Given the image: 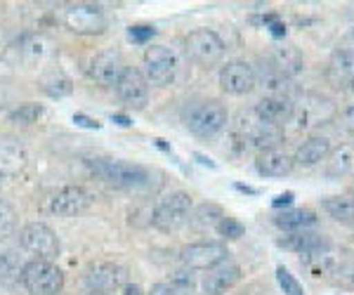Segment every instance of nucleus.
I'll return each mask as SVG.
<instances>
[{
    "mask_svg": "<svg viewBox=\"0 0 354 295\" xmlns=\"http://www.w3.org/2000/svg\"><path fill=\"white\" fill-rule=\"evenodd\" d=\"M64 19V26L73 33H81V36H95V33H102L106 28V15L100 5L93 3H76L68 5L62 15Z\"/></svg>",
    "mask_w": 354,
    "mask_h": 295,
    "instance_id": "1a4fd4ad",
    "label": "nucleus"
},
{
    "mask_svg": "<svg viewBox=\"0 0 354 295\" xmlns=\"http://www.w3.org/2000/svg\"><path fill=\"white\" fill-rule=\"evenodd\" d=\"M222 218H225V211H222L218 203H201V206L192 211L189 222L198 231H205V229H215Z\"/></svg>",
    "mask_w": 354,
    "mask_h": 295,
    "instance_id": "7c9ffc66",
    "label": "nucleus"
},
{
    "mask_svg": "<svg viewBox=\"0 0 354 295\" xmlns=\"http://www.w3.org/2000/svg\"><path fill=\"white\" fill-rule=\"evenodd\" d=\"M328 154H330V140L322 137V135H312V137H307L298 146L293 163H298L302 168H312V166H319L322 161H326Z\"/></svg>",
    "mask_w": 354,
    "mask_h": 295,
    "instance_id": "5701e85b",
    "label": "nucleus"
},
{
    "mask_svg": "<svg viewBox=\"0 0 354 295\" xmlns=\"http://www.w3.org/2000/svg\"><path fill=\"white\" fill-rule=\"evenodd\" d=\"M342 128H345L350 135H354V104L342 111Z\"/></svg>",
    "mask_w": 354,
    "mask_h": 295,
    "instance_id": "58836bf2",
    "label": "nucleus"
},
{
    "mask_svg": "<svg viewBox=\"0 0 354 295\" xmlns=\"http://www.w3.org/2000/svg\"><path fill=\"white\" fill-rule=\"evenodd\" d=\"M21 283L31 295H59L64 291V272L53 260H36L24 265Z\"/></svg>",
    "mask_w": 354,
    "mask_h": 295,
    "instance_id": "39448f33",
    "label": "nucleus"
},
{
    "mask_svg": "<svg viewBox=\"0 0 354 295\" xmlns=\"http://www.w3.org/2000/svg\"><path fill=\"white\" fill-rule=\"evenodd\" d=\"M347 88H350V93H352V97H354V78H352V83L347 85Z\"/></svg>",
    "mask_w": 354,
    "mask_h": 295,
    "instance_id": "37998d69",
    "label": "nucleus"
},
{
    "mask_svg": "<svg viewBox=\"0 0 354 295\" xmlns=\"http://www.w3.org/2000/svg\"><path fill=\"white\" fill-rule=\"evenodd\" d=\"M255 168L265 178H286L293 170V158L281 146H274V149L260 151L258 158H255Z\"/></svg>",
    "mask_w": 354,
    "mask_h": 295,
    "instance_id": "4be33fe9",
    "label": "nucleus"
},
{
    "mask_svg": "<svg viewBox=\"0 0 354 295\" xmlns=\"http://www.w3.org/2000/svg\"><path fill=\"white\" fill-rule=\"evenodd\" d=\"M335 118L333 99L324 97L319 93H305L298 102H293V118L298 130H314L319 126H326Z\"/></svg>",
    "mask_w": 354,
    "mask_h": 295,
    "instance_id": "423d86ee",
    "label": "nucleus"
},
{
    "mask_svg": "<svg viewBox=\"0 0 354 295\" xmlns=\"http://www.w3.org/2000/svg\"><path fill=\"white\" fill-rule=\"evenodd\" d=\"M215 231H218L220 236H225V239H241L245 227L239 222V220L230 218V215H225V218L220 220V225L215 227Z\"/></svg>",
    "mask_w": 354,
    "mask_h": 295,
    "instance_id": "c9c22d12",
    "label": "nucleus"
},
{
    "mask_svg": "<svg viewBox=\"0 0 354 295\" xmlns=\"http://www.w3.org/2000/svg\"><path fill=\"white\" fill-rule=\"evenodd\" d=\"M350 173H354V146L352 144H342L338 149H330V154L326 158V175L328 178H347Z\"/></svg>",
    "mask_w": 354,
    "mask_h": 295,
    "instance_id": "393cba45",
    "label": "nucleus"
},
{
    "mask_svg": "<svg viewBox=\"0 0 354 295\" xmlns=\"http://www.w3.org/2000/svg\"><path fill=\"white\" fill-rule=\"evenodd\" d=\"M88 295H118V291L116 293H88Z\"/></svg>",
    "mask_w": 354,
    "mask_h": 295,
    "instance_id": "c03bdc74",
    "label": "nucleus"
},
{
    "mask_svg": "<svg viewBox=\"0 0 354 295\" xmlns=\"http://www.w3.org/2000/svg\"><path fill=\"white\" fill-rule=\"evenodd\" d=\"M153 33H156V28L153 26H130L128 31V38L133 43H147L153 38Z\"/></svg>",
    "mask_w": 354,
    "mask_h": 295,
    "instance_id": "e433bc0d",
    "label": "nucleus"
},
{
    "mask_svg": "<svg viewBox=\"0 0 354 295\" xmlns=\"http://www.w3.org/2000/svg\"><path fill=\"white\" fill-rule=\"evenodd\" d=\"M277 281H279V286H281L283 295H305V288L300 286V281L295 279L283 265L277 267Z\"/></svg>",
    "mask_w": 354,
    "mask_h": 295,
    "instance_id": "f704fd0d",
    "label": "nucleus"
},
{
    "mask_svg": "<svg viewBox=\"0 0 354 295\" xmlns=\"http://www.w3.org/2000/svg\"><path fill=\"white\" fill-rule=\"evenodd\" d=\"M73 123H78V126H83V128H90V130L100 128V123H97L95 118H88L85 113H73Z\"/></svg>",
    "mask_w": 354,
    "mask_h": 295,
    "instance_id": "ea45409f",
    "label": "nucleus"
},
{
    "mask_svg": "<svg viewBox=\"0 0 354 295\" xmlns=\"http://www.w3.org/2000/svg\"><path fill=\"white\" fill-rule=\"evenodd\" d=\"M17 229V211L5 198H0V241L12 236Z\"/></svg>",
    "mask_w": 354,
    "mask_h": 295,
    "instance_id": "473e14b6",
    "label": "nucleus"
},
{
    "mask_svg": "<svg viewBox=\"0 0 354 295\" xmlns=\"http://www.w3.org/2000/svg\"><path fill=\"white\" fill-rule=\"evenodd\" d=\"M71 81L64 76V73H53L50 78H45V93L50 95V97H66V95H71Z\"/></svg>",
    "mask_w": 354,
    "mask_h": 295,
    "instance_id": "72a5a7b5",
    "label": "nucleus"
},
{
    "mask_svg": "<svg viewBox=\"0 0 354 295\" xmlns=\"http://www.w3.org/2000/svg\"><path fill=\"white\" fill-rule=\"evenodd\" d=\"M3 180H5V178H3V175H0V187H3Z\"/></svg>",
    "mask_w": 354,
    "mask_h": 295,
    "instance_id": "a18cd8bd",
    "label": "nucleus"
},
{
    "mask_svg": "<svg viewBox=\"0 0 354 295\" xmlns=\"http://www.w3.org/2000/svg\"><path fill=\"white\" fill-rule=\"evenodd\" d=\"M277 227L286 231H302L310 229V227L317 222V215H314L310 208H290V211H283L274 218Z\"/></svg>",
    "mask_w": 354,
    "mask_h": 295,
    "instance_id": "bb28decb",
    "label": "nucleus"
},
{
    "mask_svg": "<svg viewBox=\"0 0 354 295\" xmlns=\"http://www.w3.org/2000/svg\"><path fill=\"white\" fill-rule=\"evenodd\" d=\"M290 198H293V194H283V196H279L277 201H274V206H281V203H290Z\"/></svg>",
    "mask_w": 354,
    "mask_h": 295,
    "instance_id": "79ce46f5",
    "label": "nucleus"
},
{
    "mask_svg": "<svg viewBox=\"0 0 354 295\" xmlns=\"http://www.w3.org/2000/svg\"><path fill=\"white\" fill-rule=\"evenodd\" d=\"M177 73V59L175 55L170 53L163 45H151L145 53V59H142V76L147 78L149 85H170L175 81Z\"/></svg>",
    "mask_w": 354,
    "mask_h": 295,
    "instance_id": "9d476101",
    "label": "nucleus"
},
{
    "mask_svg": "<svg viewBox=\"0 0 354 295\" xmlns=\"http://www.w3.org/2000/svg\"><path fill=\"white\" fill-rule=\"evenodd\" d=\"M24 260H21L19 251L8 246H0V283H12L21 279V272H24Z\"/></svg>",
    "mask_w": 354,
    "mask_h": 295,
    "instance_id": "cd10ccee",
    "label": "nucleus"
},
{
    "mask_svg": "<svg viewBox=\"0 0 354 295\" xmlns=\"http://www.w3.org/2000/svg\"><path fill=\"white\" fill-rule=\"evenodd\" d=\"M322 208L328 213V218H333L338 225L354 227V198L330 196V198H324Z\"/></svg>",
    "mask_w": 354,
    "mask_h": 295,
    "instance_id": "c85d7f7f",
    "label": "nucleus"
},
{
    "mask_svg": "<svg viewBox=\"0 0 354 295\" xmlns=\"http://www.w3.org/2000/svg\"><path fill=\"white\" fill-rule=\"evenodd\" d=\"M354 78V50L340 48L335 50L328 61V81L333 85H350Z\"/></svg>",
    "mask_w": 354,
    "mask_h": 295,
    "instance_id": "b1692460",
    "label": "nucleus"
},
{
    "mask_svg": "<svg viewBox=\"0 0 354 295\" xmlns=\"http://www.w3.org/2000/svg\"><path fill=\"white\" fill-rule=\"evenodd\" d=\"M147 295H177V288L173 286V283H165V281H158L151 286V291Z\"/></svg>",
    "mask_w": 354,
    "mask_h": 295,
    "instance_id": "4c0bfd02",
    "label": "nucleus"
},
{
    "mask_svg": "<svg viewBox=\"0 0 354 295\" xmlns=\"http://www.w3.org/2000/svg\"><path fill=\"white\" fill-rule=\"evenodd\" d=\"M230 123V111L218 99H205L194 104L185 113V126L196 137H215Z\"/></svg>",
    "mask_w": 354,
    "mask_h": 295,
    "instance_id": "20e7f679",
    "label": "nucleus"
},
{
    "mask_svg": "<svg viewBox=\"0 0 354 295\" xmlns=\"http://www.w3.org/2000/svg\"><path fill=\"white\" fill-rule=\"evenodd\" d=\"M255 78H258V85L267 93V97H290V88H293V81L277 69L270 59H265L260 64V69H255Z\"/></svg>",
    "mask_w": 354,
    "mask_h": 295,
    "instance_id": "aec40b11",
    "label": "nucleus"
},
{
    "mask_svg": "<svg viewBox=\"0 0 354 295\" xmlns=\"http://www.w3.org/2000/svg\"><path fill=\"white\" fill-rule=\"evenodd\" d=\"M17 53H19L21 61H24L26 66H38L50 57V43L45 41L43 36H24L19 41Z\"/></svg>",
    "mask_w": 354,
    "mask_h": 295,
    "instance_id": "a878e982",
    "label": "nucleus"
},
{
    "mask_svg": "<svg viewBox=\"0 0 354 295\" xmlns=\"http://www.w3.org/2000/svg\"><path fill=\"white\" fill-rule=\"evenodd\" d=\"M125 69H128V64L118 50H104L90 61V78L102 88H116Z\"/></svg>",
    "mask_w": 354,
    "mask_h": 295,
    "instance_id": "2eb2a0df",
    "label": "nucleus"
},
{
    "mask_svg": "<svg viewBox=\"0 0 354 295\" xmlns=\"http://www.w3.org/2000/svg\"><path fill=\"white\" fill-rule=\"evenodd\" d=\"M267 59H270L281 73H286L290 81H293L295 73L302 71V55L295 48H290V45L288 48H277L274 50V55L267 57Z\"/></svg>",
    "mask_w": 354,
    "mask_h": 295,
    "instance_id": "c756f323",
    "label": "nucleus"
},
{
    "mask_svg": "<svg viewBox=\"0 0 354 295\" xmlns=\"http://www.w3.org/2000/svg\"><path fill=\"white\" fill-rule=\"evenodd\" d=\"M83 281L90 293H116L128 283V272L116 263H95L85 269Z\"/></svg>",
    "mask_w": 354,
    "mask_h": 295,
    "instance_id": "f8f14e48",
    "label": "nucleus"
},
{
    "mask_svg": "<svg viewBox=\"0 0 354 295\" xmlns=\"http://www.w3.org/2000/svg\"><path fill=\"white\" fill-rule=\"evenodd\" d=\"M41 116H43V106L36 104V102H28V104H21L19 109L10 113V121L17 123V126H31Z\"/></svg>",
    "mask_w": 354,
    "mask_h": 295,
    "instance_id": "2f4dec72",
    "label": "nucleus"
},
{
    "mask_svg": "<svg viewBox=\"0 0 354 295\" xmlns=\"http://www.w3.org/2000/svg\"><path fill=\"white\" fill-rule=\"evenodd\" d=\"M241 281V267L234 260H222L215 267L205 269L203 276V293L205 295H222L232 291L236 283Z\"/></svg>",
    "mask_w": 354,
    "mask_h": 295,
    "instance_id": "f3484780",
    "label": "nucleus"
},
{
    "mask_svg": "<svg viewBox=\"0 0 354 295\" xmlns=\"http://www.w3.org/2000/svg\"><path fill=\"white\" fill-rule=\"evenodd\" d=\"M279 246L300 253L302 258H310L314 253H322V251L333 248V243L328 241V236L317 234V231H310V229H302V231H290V234H286L281 241H279Z\"/></svg>",
    "mask_w": 354,
    "mask_h": 295,
    "instance_id": "6ab92c4d",
    "label": "nucleus"
},
{
    "mask_svg": "<svg viewBox=\"0 0 354 295\" xmlns=\"http://www.w3.org/2000/svg\"><path fill=\"white\" fill-rule=\"evenodd\" d=\"M116 95L128 109H145L149 104V83H147L140 69L128 66L121 81L116 83Z\"/></svg>",
    "mask_w": 354,
    "mask_h": 295,
    "instance_id": "dca6fc26",
    "label": "nucleus"
},
{
    "mask_svg": "<svg viewBox=\"0 0 354 295\" xmlns=\"http://www.w3.org/2000/svg\"><path fill=\"white\" fill-rule=\"evenodd\" d=\"M192 211H194L192 196L187 191H173V194H168L156 203V208L151 213V225L158 231L173 234V231H180L182 227L189 225Z\"/></svg>",
    "mask_w": 354,
    "mask_h": 295,
    "instance_id": "7ed1b4c3",
    "label": "nucleus"
},
{
    "mask_svg": "<svg viewBox=\"0 0 354 295\" xmlns=\"http://www.w3.org/2000/svg\"><path fill=\"white\" fill-rule=\"evenodd\" d=\"M220 85L227 95H234V97H241V95H248L255 90L258 85V78H255V66L245 59H232L222 66L220 71Z\"/></svg>",
    "mask_w": 354,
    "mask_h": 295,
    "instance_id": "ddd939ff",
    "label": "nucleus"
},
{
    "mask_svg": "<svg viewBox=\"0 0 354 295\" xmlns=\"http://www.w3.org/2000/svg\"><path fill=\"white\" fill-rule=\"evenodd\" d=\"M28 163L26 149L17 137L3 135L0 137V175L3 178H17L19 173H24Z\"/></svg>",
    "mask_w": 354,
    "mask_h": 295,
    "instance_id": "a211bd4d",
    "label": "nucleus"
},
{
    "mask_svg": "<svg viewBox=\"0 0 354 295\" xmlns=\"http://www.w3.org/2000/svg\"><path fill=\"white\" fill-rule=\"evenodd\" d=\"M262 121L272 123V126L283 128L293 118V99L290 97H262L258 104L253 106Z\"/></svg>",
    "mask_w": 354,
    "mask_h": 295,
    "instance_id": "412c9836",
    "label": "nucleus"
},
{
    "mask_svg": "<svg viewBox=\"0 0 354 295\" xmlns=\"http://www.w3.org/2000/svg\"><path fill=\"white\" fill-rule=\"evenodd\" d=\"M19 246L36 260H55L59 255V239L45 222H28L19 231Z\"/></svg>",
    "mask_w": 354,
    "mask_h": 295,
    "instance_id": "6e6552de",
    "label": "nucleus"
},
{
    "mask_svg": "<svg viewBox=\"0 0 354 295\" xmlns=\"http://www.w3.org/2000/svg\"><path fill=\"white\" fill-rule=\"evenodd\" d=\"M234 137L241 142L243 146H248V149H258L260 154V151L274 149V146L281 144L283 128L262 121L258 113L250 109L239 113L236 123H234Z\"/></svg>",
    "mask_w": 354,
    "mask_h": 295,
    "instance_id": "f03ea898",
    "label": "nucleus"
},
{
    "mask_svg": "<svg viewBox=\"0 0 354 295\" xmlns=\"http://www.w3.org/2000/svg\"><path fill=\"white\" fill-rule=\"evenodd\" d=\"M90 203H93V196L88 189H83L81 184H66L50 196L48 211L57 218H76V215L88 211Z\"/></svg>",
    "mask_w": 354,
    "mask_h": 295,
    "instance_id": "9b49d317",
    "label": "nucleus"
},
{
    "mask_svg": "<svg viewBox=\"0 0 354 295\" xmlns=\"http://www.w3.org/2000/svg\"><path fill=\"white\" fill-rule=\"evenodd\" d=\"M185 50L194 64L210 69V66L220 64L225 57V41L210 28H196L185 38Z\"/></svg>",
    "mask_w": 354,
    "mask_h": 295,
    "instance_id": "0eeeda50",
    "label": "nucleus"
},
{
    "mask_svg": "<svg viewBox=\"0 0 354 295\" xmlns=\"http://www.w3.org/2000/svg\"><path fill=\"white\" fill-rule=\"evenodd\" d=\"M111 121H113V123H118V126H123V128H130V126H133V121H130L128 116H121V113H111Z\"/></svg>",
    "mask_w": 354,
    "mask_h": 295,
    "instance_id": "a19ab883",
    "label": "nucleus"
},
{
    "mask_svg": "<svg viewBox=\"0 0 354 295\" xmlns=\"http://www.w3.org/2000/svg\"><path fill=\"white\" fill-rule=\"evenodd\" d=\"M90 170L109 187L125 191H149L153 189L156 173L140 163L130 161H111V158H95L90 161Z\"/></svg>",
    "mask_w": 354,
    "mask_h": 295,
    "instance_id": "f257e3e1",
    "label": "nucleus"
},
{
    "mask_svg": "<svg viewBox=\"0 0 354 295\" xmlns=\"http://www.w3.org/2000/svg\"><path fill=\"white\" fill-rule=\"evenodd\" d=\"M230 258V251H227L225 243L218 241H198V243H189L180 251V260L187 269L196 272V269H210L215 267L222 260Z\"/></svg>",
    "mask_w": 354,
    "mask_h": 295,
    "instance_id": "4468645a",
    "label": "nucleus"
}]
</instances>
